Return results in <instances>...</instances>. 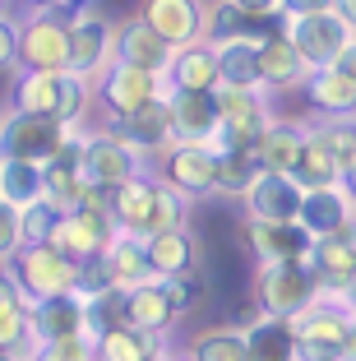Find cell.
Returning a JSON list of instances; mask_svg holds the SVG:
<instances>
[{
	"label": "cell",
	"instance_id": "obj_27",
	"mask_svg": "<svg viewBox=\"0 0 356 361\" xmlns=\"http://www.w3.org/2000/svg\"><path fill=\"white\" fill-rule=\"evenodd\" d=\"M305 102L314 106V116L319 121H333V116H356V84L338 70V65H329V70H310L301 84Z\"/></svg>",
	"mask_w": 356,
	"mask_h": 361
},
{
	"label": "cell",
	"instance_id": "obj_54",
	"mask_svg": "<svg viewBox=\"0 0 356 361\" xmlns=\"http://www.w3.org/2000/svg\"><path fill=\"white\" fill-rule=\"evenodd\" d=\"M338 185H343V195H347V200L356 204V162H352V167L343 171V176H338Z\"/></svg>",
	"mask_w": 356,
	"mask_h": 361
},
{
	"label": "cell",
	"instance_id": "obj_45",
	"mask_svg": "<svg viewBox=\"0 0 356 361\" xmlns=\"http://www.w3.org/2000/svg\"><path fill=\"white\" fill-rule=\"evenodd\" d=\"M79 297H102V292H116L111 283V269H106V255H93V259H79Z\"/></svg>",
	"mask_w": 356,
	"mask_h": 361
},
{
	"label": "cell",
	"instance_id": "obj_17",
	"mask_svg": "<svg viewBox=\"0 0 356 361\" xmlns=\"http://www.w3.org/2000/svg\"><path fill=\"white\" fill-rule=\"evenodd\" d=\"M79 153H84V135L74 130L65 139V149L56 153L51 162H42V200L51 204L56 213H70L79 209V195H84V167H79Z\"/></svg>",
	"mask_w": 356,
	"mask_h": 361
},
{
	"label": "cell",
	"instance_id": "obj_35",
	"mask_svg": "<svg viewBox=\"0 0 356 361\" xmlns=\"http://www.w3.org/2000/svg\"><path fill=\"white\" fill-rule=\"evenodd\" d=\"M218 88H259V42H218Z\"/></svg>",
	"mask_w": 356,
	"mask_h": 361
},
{
	"label": "cell",
	"instance_id": "obj_1",
	"mask_svg": "<svg viewBox=\"0 0 356 361\" xmlns=\"http://www.w3.org/2000/svg\"><path fill=\"white\" fill-rule=\"evenodd\" d=\"M88 106H93V79H79L74 70H61V75L14 70L10 79V111H37V116H56L61 126L79 130Z\"/></svg>",
	"mask_w": 356,
	"mask_h": 361
},
{
	"label": "cell",
	"instance_id": "obj_44",
	"mask_svg": "<svg viewBox=\"0 0 356 361\" xmlns=\"http://www.w3.org/2000/svg\"><path fill=\"white\" fill-rule=\"evenodd\" d=\"M56 218H61V213H56L47 200H37V204H28V209H19L23 245H37V241H47V236H51V227H56Z\"/></svg>",
	"mask_w": 356,
	"mask_h": 361
},
{
	"label": "cell",
	"instance_id": "obj_3",
	"mask_svg": "<svg viewBox=\"0 0 356 361\" xmlns=\"http://www.w3.org/2000/svg\"><path fill=\"white\" fill-rule=\"evenodd\" d=\"M319 301V283L305 269V259H273L254 274V306L273 319H296Z\"/></svg>",
	"mask_w": 356,
	"mask_h": 361
},
{
	"label": "cell",
	"instance_id": "obj_14",
	"mask_svg": "<svg viewBox=\"0 0 356 361\" xmlns=\"http://www.w3.org/2000/svg\"><path fill=\"white\" fill-rule=\"evenodd\" d=\"M139 19L176 51V47L204 42L209 23V0H139Z\"/></svg>",
	"mask_w": 356,
	"mask_h": 361
},
{
	"label": "cell",
	"instance_id": "obj_37",
	"mask_svg": "<svg viewBox=\"0 0 356 361\" xmlns=\"http://www.w3.org/2000/svg\"><path fill=\"white\" fill-rule=\"evenodd\" d=\"M185 361H250V352H245V329H236V324L200 329L190 338Z\"/></svg>",
	"mask_w": 356,
	"mask_h": 361
},
{
	"label": "cell",
	"instance_id": "obj_16",
	"mask_svg": "<svg viewBox=\"0 0 356 361\" xmlns=\"http://www.w3.org/2000/svg\"><path fill=\"white\" fill-rule=\"evenodd\" d=\"M305 269L319 283V297H338L356 278V223L333 232V236H314L310 255H305Z\"/></svg>",
	"mask_w": 356,
	"mask_h": 361
},
{
	"label": "cell",
	"instance_id": "obj_36",
	"mask_svg": "<svg viewBox=\"0 0 356 361\" xmlns=\"http://www.w3.org/2000/svg\"><path fill=\"white\" fill-rule=\"evenodd\" d=\"M338 162H333V153L319 144V135H314L310 126H305V149H301V158H296V167H292V180L301 185V195L305 190H324V185H338Z\"/></svg>",
	"mask_w": 356,
	"mask_h": 361
},
{
	"label": "cell",
	"instance_id": "obj_58",
	"mask_svg": "<svg viewBox=\"0 0 356 361\" xmlns=\"http://www.w3.org/2000/svg\"><path fill=\"white\" fill-rule=\"evenodd\" d=\"M0 14H5V0H0Z\"/></svg>",
	"mask_w": 356,
	"mask_h": 361
},
{
	"label": "cell",
	"instance_id": "obj_11",
	"mask_svg": "<svg viewBox=\"0 0 356 361\" xmlns=\"http://www.w3.org/2000/svg\"><path fill=\"white\" fill-rule=\"evenodd\" d=\"M116 218L102 209H70L56 218L51 236H47V245H56L61 255L70 259H93V255H106V245L116 241Z\"/></svg>",
	"mask_w": 356,
	"mask_h": 361
},
{
	"label": "cell",
	"instance_id": "obj_52",
	"mask_svg": "<svg viewBox=\"0 0 356 361\" xmlns=\"http://www.w3.org/2000/svg\"><path fill=\"white\" fill-rule=\"evenodd\" d=\"M333 14L347 23V28L356 32V0H333Z\"/></svg>",
	"mask_w": 356,
	"mask_h": 361
},
{
	"label": "cell",
	"instance_id": "obj_55",
	"mask_svg": "<svg viewBox=\"0 0 356 361\" xmlns=\"http://www.w3.org/2000/svg\"><path fill=\"white\" fill-rule=\"evenodd\" d=\"M338 301H343V306H347V315L356 319V278H352V283L343 287V292H338Z\"/></svg>",
	"mask_w": 356,
	"mask_h": 361
},
{
	"label": "cell",
	"instance_id": "obj_39",
	"mask_svg": "<svg viewBox=\"0 0 356 361\" xmlns=\"http://www.w3.org/2000/svg\"><path fill=\"white\" fill-rule=\"evenodd\" d=\"M254 176H259V162H254V153L218 149V195H227V200H241V195L254 185Z\"/></svg>",
	"mask_w": 356,
	"mask_h": 361
},
{
	"label": "cell",
	"instance_id": "obj_10",
	"mask_svg": "<svg viewBox=\"0 0 356 361\" xmlns=\"http://www.w3.org/2000/svg\"><path fill=\"white\" fill-rule=\"evenodd\" d=\"M19 70H70V19L28 10V19H19Z\"/></svg>",
	"mask_w": 356,
	"mask_h": 361
},
{
	"label": "cell",
	"instance_id": "obj_43",
	"mask_svg": "<svg viewBox=\"0 0 356 361\" xmlns=\"http://www.w3.org/2000/svg\"><path fill=\"white\" fill-rule=\"evenodd\" d=\"M121 292H102V297H84V334L88 343L97 338V334H106L111 324H121Z\"/></svg>",
	"mask_w": 356,
	"mask_h": 361
},
{
	"label": "cell",
	"instance_id": "obj_34",
	"mask_svg": "<svg viewBox=\"0 0 356 361\" xmlns=\"http://www.w3.org/2000/svg\"><path fill=\"white\" fill-rule=\"evenodd\" d=\"M106 269H111L116 292H130V287H139V283H153V264H148V255H144V241H139V236H125V232L106 245Z\"/></svg>",
	"mask_w": 356,
	"mask_h": 361
},
{
	"label": "cell",
	"instance_id": "obj_19",
	"mask_svg": "<svg viewBox=\"0 0 356 361\" xmlns=\"http://www.w3.org/2000/svg\"><path fill=\"white\" fill-rule=\"evenodd\" d=\"M310 241L314 236L296 223H254V218L241 223V245L259 264H273V259H305L310 255Z\"/></svg>",
	"mask_w": 356,
	"mask_h": 361
},
{
	"label": "cell",
	"instance_id": "obj_41",
	"mask_svg": "<svg viewBox=\"0 0 356 361\" xmlns=\"http://www.w3.org/2000/svg\"><path fill=\"white\" fill-rule=\"evenodd\" d=\"M185 209H190V204L180 200L176 190H167V185L157 180V190H153V209H148V223H144V236L171 232V227H185Z\"/></svg>",
	"mask_w": 356,
	"mask_h": 361
},
{
	"label": "cell",
	"instance_id": "obj_8",
	"mask_svg": "<svg viewBox=\"0 0 356 361\" xmlns=\"http://www.w3.org/2000/svg\"><path fill=\"white\" fill-rule=\"evenodd\" d=\"M347 306L338 297H319L310 310L292 319V338H296V357L301 361H329V357H343V338H347Z\"/></svg>",
	"mask_w": 356,
	"mask_h": 361
},
{
	"label": "cell",
	"instance_id": "obj_38",
	"mask_svg": "<svg viewBox=\"0 0 356 361\" xmlns=\"http://www.w3.org/2000/svg\"><path fill=\"white\" fill-rule=\"evenodd\" d=\"M0 200L14 209L42 200V162H19V158H0Z\"/></svg>",
	"mask_w": 356,
	"mask_h": 361
},
{
	"label": "cell",
	"instance_id": "obj_33",
	"mask_svg": "<svg viewBox=\"0 0 356 361\" xmlns=\"http://www.w3.org/2000/svg\"><path fill=\"white\" fill-rule=\"evenodd\" d=\"M245 352H250V361H301L292 338V319L259 315L254 324H245Z\"/></svg>",
	"mask_w": 356,
	"mask_h": 361
},
{
	"label": "cell",
	"instance_id": "obj_24",
	"mask_svg": "<svg viewBox=\"0 0 356 361\" xmlns=\"http://www.w3.org/2000/svg\"><path fill=\"white\" fill-rule=\"evenodd\" d=\"M310 65L301 61V51L292 47L287 32H273L259 42V88L264 93H287V88H301Z\"/></svg>",
	"mask_w": 356,
	"mask_h": 361
},
{
	"label": "cell",
	"instance_id": "obj_57",
	"mask_svg": "<svg viewBox=\"0 0 356 361\" xmlns=\"http://www.w3.org/2000/svg\"><path fill=\"white\" fill-rule=\"evenodd\" d=\"M0 361H23V357H14V352H0Z\"/></svg>",
	"mask_w": 356,
	"mask_h": 361
},
{
	"label": "cell",
	"instance_id": "obj_9",
	"mask_svg": "<svg viewBox=\"0 0 356 361\" xmlns=\"http://www.w3.org/2000/svg\"><path fill=\"white\" fill-rule=\"evenodd\" d=\"M79 167H84V180L116 190V185H125L130 176L148 171V158L135 149V144H125V139L116 135V130H93V135H84Z\"/></svg>",
	"mask_w": 356,
	"mask_h": 361
},
{
	"label": "cell",
	"instance_id": "obj_51",
	"mask_svg": "<svg viewBox=\"0 0 356 361\" xmlns=\"http://www.w3.org/2000/svg\"><path fill=\"white\" fill-rule=\"evenodd\" d=\"M236 10H245V14H254V19H278V0H231Z\"/></svg>",
	"mask_w": 356,
	"mask_h": 361
},
{
	"label": "cell",
	"instance_id": "obj_6",
	"mask_svg": "<svg viewBox=\"0 0 356 361\" xmlns=\"http://www.w3.org/2000/svg\"><path fill=\"white\" fill-rule=\"evenodd\" d=\"M269 121L273 111L264 88H218V139H213V149L250 153Z\"/></svg>",
	"mask_w": 356,
	"mask_h": 361
},
{
	"label": "cell",
	"instance_id": "obj_7",
	"mask_svg": "<svg viewBox=\"0 0 356 361\" xmlns=\"http://www.w3.org/2000/svg\"><path fill=\"white\" fill-rule=\"evenodd\" d=\"M162 93H167L162 75H148V70H135V65H121V61H111L102 75L93 79V97L102 102L106 126H116L121 116H130V111H139V106L157 102Z\"/></svg>",
	"mask_w": 356,
	"mask_h": 361
},
{
	"label": "cell",
	"instance_id": "obj_20",
	"mask_svg": "<svg viewBox=\"0 0 356 361\" xmlns=\"http://www.w3.org/2000/svg\"><path fill=\"white\" fill-rule=\"evenodd\" d=\"M121 315H125V324H135V329H144V334H162V338H167L171 324L180 319L176 315V301H171V292H167L162 278L121 292Z\"/></svg>",
	"mask_w": 356,
	"mask_h": 361
},
{
	"label": "cell",
	"instance_id": "obj_2",
	"mask_svg": "<svg viewBox=\"0 0 356 361\" xmlns=\"http://www.w3.org/2000/svg\"><path fill=\"white\" fill-rule=\"evenodd\" d=\"M10 278L19 283L23 301H47V297H65V292H74L79 287V259L61 255L56 245L37 241V245H19L10 259Z\"/></svg>",
	"mask_w": 356,
	"mask_h": 361
},
{
	"label": "cell",
	"instance_id": "obj_53",
	"mask_svg": "<svg viewBox=\"0 0 356 361\" xmlns=\"http://www.w3.org/2000/svg\"><path fill=\"white\" fill-rule=\"evenodd\" d=\"M338 70H343V75H347V79L356 84V37H352V47H347V51L338 56Z\"/></svg>",
	"mask_w": 356,
	"mask_h": 361
},
{
	"label": "cell",
	"instance_id": "obj_5",
	"mask_svg": "<svg viewBox=\"0 0 356 361\" xmlns=\"http://www.w3.org/2000/svg\"><path fill=\"white\" fill-rule=\"evenodd\" d=\"M74 130L61 126L56 116H37V111H5L0 116V158L19 162H51L65 149V139Z\"/></svg>",
	"mask_w": 356,
	"mask_h": 361
},
{
	"label": "cell",
	"instance_id": "obj_31",
	"mask_svg": "<svg viewBox=\"0 0 356 361\" xmlns=\"http://www.w3.org/2000/svg\"><path fill=\"white\" fill-rule=\"evenodd\" d=\"M157 357H162V334H144L125 319L93 338V361H157Z\"/></svg>",
	"mask_w": 356,
	"mask_h": 361
},
{
	"label": "cell",
	"instance_id": "obj_42",
	"mask_svg": "<svg viewBox=\"0 0 356 361\" xmlns=\"http://www.w3.org/2000/svg\"><path fill=\"white\" fill-rule=\"evenodd\" d=\"M162 283H167L171 301H176V315H190V310H200V306H204V297H209V278H204V269H200V264L185 269V274H176V278H162Z\"/></svg>",
	"mask_w": 356,
	"mask_h": 361
},
{
	"label": "cell",
	"instance_id": "obj_23",
	"mask_svg": "<svg viewBox=\"0 0 356 361\" xmlns=\"http://www.w3.org/2000/svg\"><path fill=\"white\" fill-rule=\"evenodd\" d=\"M116 61L121 65H135V70H148V75H162L171 61V47L148 28L139 14L116 23Z\"/></svg>",
	"mask_w": 356,
	"mask_h": 361
},
{
	"label": "cell",
	"instance_id": "obj_13",
	"mask_svg": "<svg viewBox=\"0 0 356 361\" xmlns=\"http://www.w3.org/2000/svg\"><path fill=\"white\" fill-rule=\"evenodd\" d=\"M116 61V23L97 10H79L70 19V70L79 79H97Z\"/></svg>",
	"mask_w": 356,
	"mask_h": 361
},
{
	"label": "cell",
	"instance_id": "obj_26",
	"mask_svg": "<svg viewBox=\"0 0 356 361\" xmlns=\"http://www.w3.org/2000/svg\"><path fill=\"white\" fill-rule=\"evenodd\" d=\"M106 130H116L125 144H135L144 158H157L162 149H171V144H176V135H171V116H167V102H162V97H157V102H148V106H139V111H130V116H121L116 126H106Z\"/></svg>",
	"mask_w": 356,
	"mask_h": 361
},
{
	"label": "cell",
	"instance_id": "obj_30",
	"mask_svg": "<svg viewBox=\"0 0 356 361\" xmlns=\"http://www.w3.org/2000/svg\"><path fill=\"white\" fill-rule=\"evenodd\" d=\"M144 255L153 264V278H176L200 264V241H195L190 227H171V232L144 236Z\"/></svg>",
	"mask_w": 356,
	"mask_h": 361
},
{
	"label": "cell",
	"instance_id": "obj_56",
	"mask_svg": "<svg viewBox=\"0 0 356 361\" xmlns=\"http://www.w3.org/2000/svg\"><path fill=\"white\" fill-rule=\"evenodd\" d=\"M343 361H356V319L347 324V338H343Z\"/></svg>",
	"mask_w": 356,
	"mask_h": 361
},
{
	"label": "cell",
	"instance_id": "obj_21",
	"mask_svg": "<svg viewBox=\"0 0 356 361\" xmlns=\"http://www.w3.org/2000/svg\"><path fill=\"white\" fill-rule=\"evenodd\" d=\"M273 32H287V19H254V14L236 10L231 0H213L209 5V23H204V42H264Z\"/></svg>",
	"mask_w": 356,
	"mask_h": 361
},
{
	"label": "cell",
	"instance_id": "obj_48",
	"mask_svg": "<svg viewBox=\"0 0 356 361\" xmlns=\"http://www.w3.org/2000/svg\"><path fill=\"white\" fill-rule=\"evenodd\" d=\"M19 65V19L0 14V75Z\"/></svg>",
	"mask_w": 356,
	"mask_h": 361
},
{
	"label": "cell",
	"instance_id": "obj_28",
	"mask_svg": "<svg viewBox=\"0 0 356 361\" xmlns=\"http://www.w3.org/2000/svg\"><path fill=\"white\" fill-rule=\"evenodd\" d=\"M301 149H305V126H296V121H269V126H264V135L254 139L250 153H254V162H259V171L292 176Z\"/></svg>",
	"mask_w": 356,
	"mask_h": 361
},
{
	"label": "cell",
	"instance_id": "obj_18",
	"mask_svg": "<svg viewBox=\"0 0 356 361\" xmlns=\"http://www.w3.org/2000/svg\"><path fill=\"white\" fill-rule=\"evenodd\" d=\"M241 200H245V218H254V223H296L301 185L292 176H278V171H259Z\"/></svg>",
	"mask_w": 356,
	"mask_h": 361
},
{
	"label": "cell",
	"instance_id": "obj_22",
	"mask_svg": "<svg viewBox=\"0 0 356 361\" xmlns=\"http://www.w3.org/2000/svg\"><path fill=\"white\" fill-rule=\"evenodd\" d=\"M28 329L37 343H56V338H88L84 334V297L65 292V297H47L28 306Z\"/></svg>",
	"mask_w": 356,
	"mask_h": 361
},
{
	"label": "cell",
	"instance_id": "obj_15",
	"mask_svg": "<svg viewBox=\"0 0 356 361\" xmlns=\"http://www.w3.org/2000/svg\"><path fill=\"white\" fill-rule=\"evenodd\" d=\"M176 144H213L218 139V88H167L162 93Z\"/></svg>",
	"mask_w": 356,
	"mask_h": 361
},
{
	"label": "cell",
	"instance_id": "obj_50",
	"mask_svg": "<svg viewBox=\"0 0 356 361\" xmlns=\"http://www.w3.org/2000/svg\"><path fill=\"white\" fill-rule=\"evenodd\" d=\"M283 19H305V14H324L333 10V0H278Z\"/></svg>",
	"mask_w": 356,
	"mask_h": 361
},
{
	"label": "cell",
	"instance_id": "obj_40",
	"mask_svg": "<svg viewBox=\"0 0 356 361\" xmlns=\"http://www.w3.org/2000/svg\"><path fill=\"white\" fill-rule=\"evenodd\" d=\"M314 135H319V144H324L329 153H333L338 171H347L356 162V116H333V121H314Z\"/></svg>",
	"mask_w": 356,
	"mask_h": 361
},
{
	"label": "cell",
	"instance_id": "obj_25",
	"mask_svg": "<svg viewBox=\"0 0 356 361\" xmlns=\"http://www.w3.org/2000/svg\"><path fill=\"white\" fill-rule=\"evenodd\" d=\"M356 223V204L343 195V185H324V190H305L296 227H305L310 236H333L343 227Z\"/></svg>",
	"mask_w": 356,
	"mask_h": 361
},
{
	"label": "cell",
	"instance_id": "obj_46",
	"mask_svg": "<svg viewBox=\"0 0 356 361\" xmlns=\"http://www.w3.org/2000/svg\"><path fill=\"white\" fill-rule=\"evenodd\" d=\"M32 361H93V343L88 338H56V343H37Z\"/></svg>",
	"mask_w": 356,
	"mask_h": 361
},
{
	"label": "cell",
	"instance_id": "obj_32",
	"mask_svg": "<svg viewBox=\"0 0 356 361\" xmlns=\"http://www.w3.org/2000/svg\"><path fill=\"white\" fill-rule=\"evenodd\" d=\"M153 190H157L153 171H139V176L125 180V185H116V195H111L116 232L139 236V241H144V223H148V209H153Z\"/></svg>",
	"mask_w": 356,
	"mask_h": 361
},
{
	"label": "cell",
	"instance_id": "obj_12",
	"mask_svg": "<svg viewBox=\"0 0 356 361\" xmlns=\"http://www.w3.org/2000/svg\"><path fill=\"white\" fill-rule=\"evenodd\" d=\"M287 37H292V47L301 51V61L310 65V70H329V65H338V56L352 47L356 32L347 28L333 10H324V14H305V19H287Z\"/></svg>",
	"mask_w": 356,
	"mask_h": 361
},
{
	"label": "cell",
	"instance_id": "obj_49",
	"mask_svg": "<svg viewBox=\"0 0 356 361\" xmlns=\"http://www.w3.org/2000/svg\"><path fill=\"white\" fill-rule=\"evenodd\" d=\"M28 10L56 14V19H74L79 10H88V0H28Z\"/></svg>",
	"mask_w": 356,
	"mask_h": 361
},
{
	"label": "cell",
	"instance_id": "obj_4",
	"mask_svg": "<svg viewBox=\"0 0 356 361\" xmlns=\"http://www.w3.org/2000/svg\"><path fill=\"white\" fill-rule=\"evenodd\" d=\"M157 180L185 204L218 195V149L213 144H171L157 153Z\"/></svg>",
	"mask_w": 356,
	"mask_h": 361
},
{
	"label": "cell",
	"instance_id": "obj_47",
	"mask_svg": "<svg viewBox=\"0 0 356 361\" xmlns=\"http://www.w3.org/2000/svg\"><path fill=\"white\" fill-rule=\"evenodd\" d=\"M23 245V227H19V209L0 200V259H10Z\"/></svg>",
	"mask_w": 356,
	"mask_h": 361
},
{
	"label": "cell",
	"instance_id": "obj_29",
	"mask_svg": "<svg viewBox=\"0 0 356 361\" xmlns=\"http://www.w3.org/2000/svg\"><path fill=\"white\" fill-rule=\"evenodd\" d=\"M162 84L167 88H204L213 93L218 88V51L213 42H190V47H176L162 70Z\"/></svg>",
	"mask_w": 356,
	"mask_h": 361
},
{
	"label": "cell",
	"instance_id": "obj_59",
	"mask_svg": "<svg viewBox=\"0 0 356 361\" xmlns=\"http://www.w3.org/2000/svg\"><path fill=\"white\" fill-rule=\"evenodd\" d=\"M329 361H343V357H329Z\"/></svg>",
	"mask_w": 356,
	"mask_h": 361
}]
</instances>
